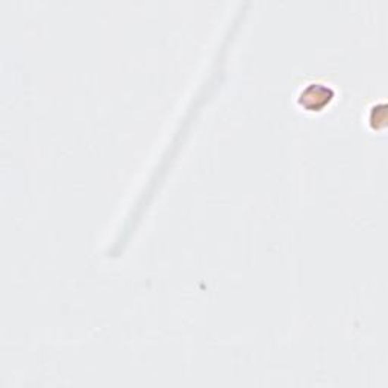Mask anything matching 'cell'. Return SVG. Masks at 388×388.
<instances>
[{
    "label": "cell",
    "mask_w": 388,
    "mask_h": 388,
    "mask_svg": "<svg viewBox=\"0 0 388 388\" xmlns=\"http://www.w3.org/2000/svg\"><path fill=\"white\" fill-rule=\"evenodd\" d=\"M332 92L322 84L308 85L301 94V104L308 109H318L331 101Z\"/></svg>",
    "instance_id": "6da1fadb"
}]
</instances>
